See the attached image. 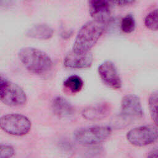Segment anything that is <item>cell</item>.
<instances>
[{
    "label": "cell",
    "mask_w": 158,
    "mask_h": 158,
    "mask_svg": "<svg viewBox=\"0 0 158 158\" xmlns=\"http://www.w3.org/2000/svg\"><path fill=\"white\" fill-rule=\"evenodd\" d=\"M106 24L94 20L85 23L77 33L72 51L81 54L89 52L102 35Z\"/></svg>",
    "instance_id": "obj_1"
},
{
    "label": "cell",
    "mask_w": 158,
    "mask_h": 158,
    "mask_svg": "<svg viewBox=\"0 0 158 158\" xmlns=\"http://www.w3.org/2000/svg\"><path fill=\"white\" fill-rule=\"evenodd\" d=\"M20 61L30 72L42 75L48 72L52 67V61L44 52L32 47L21 48L18 53Z\"/></svg>",
    "instance_id": "obj_2"
},
{
    "label": "cell",
    "mask_w": 158,
    "mask_h": 158,
    "mask_svg": "<svg viewBox=\"0 0 158 158\" xmlns=\"http://www.w3.org/2000/svg\"><path fill=\"white\" fill-rule=\"evenodd\" d=\"M31 125L30 120L22 114H10L0 118L1 129L14 136H23L27 134L30 130Z\"/></svg>",
    "instance_id": "obj_3"
},
{
    "label": "cell",
    "mask_w": 158,
    "mask_h": 158,
    "mask_svg": "<svg viewBox=\"0 0 158 158\" xmlns=\"http://www.w3.org/2000/svg\"><path fill=\"white\" fill-rule=\"evenodd\" d=\"M111 133L112 130L108 126H92L78 130L74 134V138L80 144L93 145L104 141Z\"/></svg>",
    "instance_id": "obj_4"
},
{
    "label": "cell",
    "mask_w": 158,
    "mask_h": 158,
    "mask_svg": "<svg viewBox=\"0 0 158 158\" xmlns=\"http://www.w3.org/2000/svg\"><path fill=\"white\" fill-rule=\"evenodd\" d=\"M157 135L156 125H144L130 130L127 134V138L134 146H144L155 142Z\"/></svg>",
    "instance_id": "obj_5"
},
{
    "label": "cell",
    "mask_w": 158,
    "mask_h": 158,
    "mask_svg": "<svg viewBox=\"0 0 158 158\" xmlns=\"http://www.w3.org/2000/svg\"><path fill=\"white\" fill-rule=\"evenodd\" d=\"M0 100L9 106H19L25 103L27 96L19 85L6 80L0 86Z\"/></svg>",
    "instance_id": "obj_6"
},
{
    "label": "cell",
    "mask_w": 158,
    "mask_h": 158,
    "mask_svg": "<svg viewBox=\"0 0 158 158\" xmlns=\"http://www.w3.org/2000/svg\"><path fill=\"white\" fill-rule=\"evenodd\" d=\"M99 75L102 82L108 87L118 89L122 86V81L115 64L111 61H105L98 69Z\"/></svg>",
    "instance_id": "obj_7"
},
{
    "label": "cell",
    "mask_w": 158,
    "mask_h": 158,
    "mask_svg": "<svg viewBox=\"0 0 158 158\" xmlns=\"http://www.w3.org/2000/svg\"><path fill=\"white\" fill-rule=\"evenodd\" d=\"M120 114L125 119L141 118L143 115V111L139 98L133 94L125 96L121 102Z\"/></svg>",
    "instance_id": "obj_8"
},
{
    "label": "cell",
    "mask_w": 158,
    "mask_h": 158,
    "mask_svg": "<svg viewBox=\"0 0 158 158\" xmlns=\"http://www.w3.org/2000/svg\"><path fill=\"white\" fill-rule=\"evenodd\" d=\"M88 4L89 14L93 20L107 23L111 13L110 3L104 0H92Z\"/></svg>",
    "instance_id": "obj_9"
},
{
    "label": "cell",
    "mask_w": 158,
    "mask_h": 158,
    "mask_svg": "<svg viewBox=\"0 0 158 158\" xmlns=\"http://www.w3.org/2000/svg\"><path fill=\"white\" fill-rule=\"evenodd\" d=\"M93 61V57L90 52L81 54L72 51L65 57L64 64L70 69H85L89 67Z\"/></svg>",
    "instance_id": "obj_10"
},
{
    "label": "cell",
    "mask_w": 158,
    "mask_h": 158,
    "mask_svg": "<svg viewBox=\"0 0 158 158\" xmlns=\"http://www.w3.org/2000/svg\"><path fill=\"white\" fill-rule=\"evenodd\" d=\"M111 110L112 107L110 103L102 102L85 109L82 112V115L87 120H98L108 116Z\"/></svg>",
    "instance_id": "obj_11"
},
{
    "label": "cell",
    "mask_w": 158,
    "mask_h": 158,
    "mask_svg": "<svg viewBox=\"0 0 158 158\" xmlns=\"http://www.w3.org/2000/svg\"><path fill=\"white\" fill-rule=\"evenodd\" d=\"M52 109L56 115L62 118L70 117L74 113V109L72 104L66 99L60 96L53 99Z\"/></svg>",
    "instance_id": "obj_12"
},
{
    "label": "cell",
    "mask_w": 158,
    "mask_h": 158,
    "mask_svg": "<svg viewBox=\"0 0 158 158\" xmlns=\"http://www.w3.org/2000/svg\"><path fill=\"white\" fill-rule=\"evenodd\" d=\"M54 35L53 29L46 23H37L31 27L26 32V35L37 40H48Z\"/></svg>",
    "instance_id": "obj_13"
},
{
    "label": "cell",
    "mask_w": 158,
    "mask_h": 158,
    "mask_svg": "<svg viewBox=\"0 0 158 158\" xmlns=\"http://www.w3.org/2000/svg\"><path fill=\"white\" fill-rule=\"evenodd\" d=\"M83 81L82 78L76 75L69 77L64 81V87L72 93H77L80 91L83 86Z\"/></svg>",
    "instance_id": "obj_14"
},
{
    "label": "cell",
    "mask_w": 158,
    "mask_h": 158,
    "mask_svg": "<svg viewBox=\"0 0 158 158\" xmlns=\"http://www.w3.org/2000/svg\"><path fill=\"white\" fill-rule=\"evenodd\" d=\"M144 25L149 30L156 31L158 28V13L156 9L149 12L144 19Z\"/></svg>",
    "instance_id": "obj_15"
},
{
    "label": "cell",
    "mask_w": 158,
    "mask_h": 158,
    "mask_svg": "<svg viewBox=\"0 0 158 158\" xmlns=\"http://www.w3.org/2000/svg\"><path fill=\"white\" fill-rule=\"evenodd\" d=\"M121 30L125 33H130L135 28V20L132 14H127L122 20Z\"/></svg>",
    "instance_id": "obj_16"
},
{
    "label": "cell",
    "mask_w": 158,
    "mask_h": 158,
    "mask_svg": "<svg viewBox=\"0 0 158 158\" xmlns=\"http://www.w3.org/2000/svg\"><path fill=\"white\" fill-rule=\"evenodd\" d=\"M157 92H153L149 99V107L152 119L156 125L157 124Z\"/></svg>",
    "instance_id": "obj_17"
},
{
    "label": "cell",
    "mask_w": 158,
    "mask_h": 158,
    "mask_svg": "<svg viewBox=\"0 0 158 158\" xmlns=\"http://www.w3.org/2000/svg\"><path fill=\"white\" fill-rule=\"evenodd\" d=\"M14 154V149L12 146L0 144V158H10Z\"/></svg>",
    "instance_id": "obj_18"
},
{
    "label": "cell",
    "mask_w": 158,
    "mask_h": 158,
    "mask_svg": "<svg viewBox=\"0 0 158 158\" xmlns=\"http://www.w3.org/2000/svg\"><path fill=\"white\" fill-rule=\"evenodd\" d=\"M115 4H117L118 6H125L128 5H131V4L134 3L135 1H114L113 2Z\"/></svg>",
    "instance_id": "obj_19"
},
{
    "label": "cell",
    "mask_w": 158,
    "mask_h": 158,
    "mask_svg": "<svg viewBox=\"0 0 158 158\" xmlns=\"http://www.w3.org/2000/svg\"><path fill=\"white\" fill-rule=\"evenodd\" d=\"M149 158H157V149H155L152 151L149 156Z\"/></svg>",
    "instance_id": "obj_20"
},
{
    "label": "cell",
    "mask_w": 158,
    "mask_h": 158,
    "mask_svg": "<svg viewBox=\"0 0 158 158\" xmlns=\"http://www.w3.org/2000/svg\"><path fill=\"white\" fill-rule=\"evenodd\" d=\"M5 80H6V79H5L3 77H2L1 75H0V86H1V85Z\"/></svg>",
    "instance_id": "obj_21"
}]
</instances>
